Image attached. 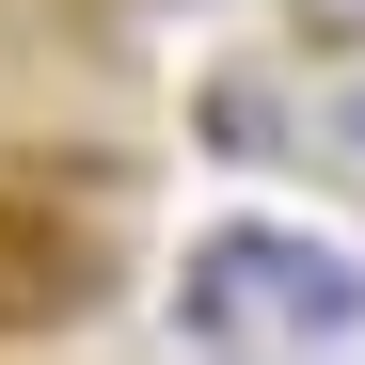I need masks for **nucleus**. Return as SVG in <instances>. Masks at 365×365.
I'll return each instance as SVG.
<instances>
[{"mask_svg": "<svg viewBox=\"0 0 365 365\" xmlns=\"http://www.w3.org/2000/svg\"><path fill=\"white\" fill-rule=\"evenodd\" d=\"M207 143H238V159H255V143H286V111H270L255 80H222V96H207Z\"/></svg>", "mask_w": 365, "mask_h": 365, "instance_id": "obj_1", "label": "nucleus"}, {"mask_svg": "<svg viewBox=\"0 0 365 365\" xmlns=\"http://www.w3.org/2000/svg\"><path fill=\"white\" fill-rule=\"evenodd\" d=\"M318 16H349V0H318Z\"/></svg>", "mask_w": 365, "mask_h": 365, "instance_id": "obj_2", "label": "nucleus"}]
</instances>
